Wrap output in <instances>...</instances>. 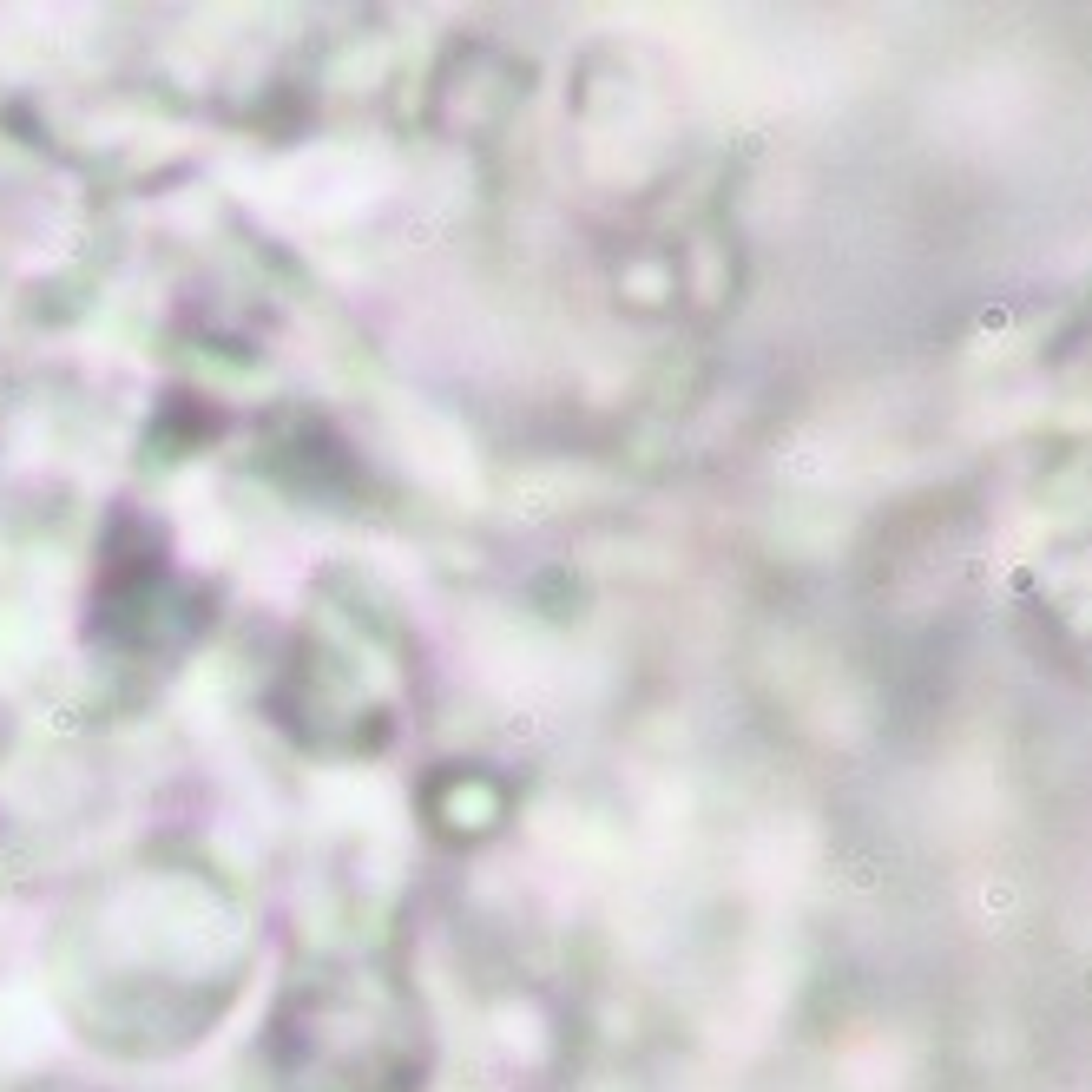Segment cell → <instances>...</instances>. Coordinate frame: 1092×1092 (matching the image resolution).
Returning a JSON list of instances; mask_svg holds the SVG:
<instances>
[]
</instances>
